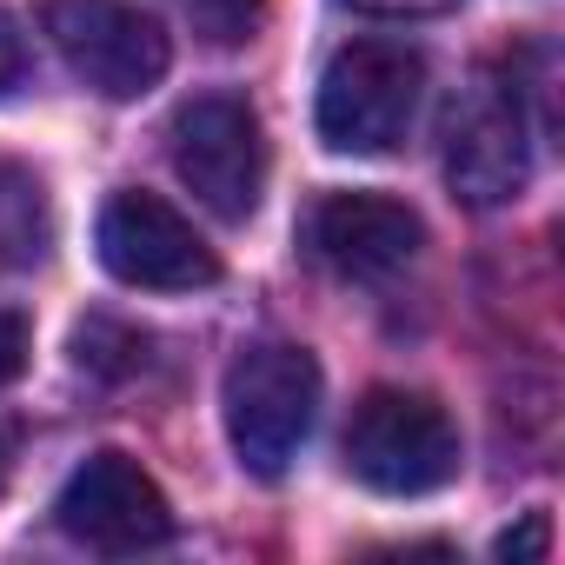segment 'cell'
<instances>
[{
  "label": "cell",
  "instance_id": "cell-13",
  "mask_svg": "<svg viewBox=\"0 0 565 565\" xmlns=\"http://www.w3.org/2000/svg\"><path fill=\"white\" fill-rule=\"evenodd\" d=\"M21 81H28V41H21V28L8 14H0V100H8Z\"/></svg>",
  "mask_w": 565,
  "mask_h": 565
},
{
  "label": "cell",
  "instance_id": "cell-2",
  "mask_svg": "<svg viewBox=\"0 0 565 565\" xmlns=\"http://www.w3.org/2000/svg\"><path fill=\"white\" fill-rule=\"evenodd\" d=\"M233 459L253 479H279L320 419V360L307 347H246L220 386Z\"/></svg>",
  "mask_w": 565,
  "mask_h": 565
},
{
  "label": "cell",
  "instance_id": "cell-11",
  "mask_svg": "<svg viewBox=\"0 0 565 565\" xmlns=\"http://www.w3.org/2000/svg\"><path fill=\"white\" fill-rule=\"evenodd\" d=\"M180 14L193 21V34H206L213 47H233L259 28L266 14V0H180Z\"/></svg>",
  "mask_w": 565,
  "mask_h": 565
},
{
  "label": "cell",
  "instance_id": "cell-1",
  "mask_svg": "<svg viewBox=\"0 0 565 565\" xmlns=\"http://www.w3.org/2000/svg\"><path fill=\"white\" fill-rule=\"evenodd\" d=\"M419 100H426V54L413 41L366 34L327 61L313 127L333 153H393L413 134Z\"/></svg>",
  "mask_w": 565,
  "mask_h": 565
},
{
  "label": "cell",
  "instance_id": "cell-10",
  "mask_svg": "<svg viewBox=\"0 0 565 565\" xmlns=\"http://www.w3.org/2000/svg\"><path fill=\"white\" fill-rule=\"evenodd\" d=\"M47 246H54V200H47V186L28 167L0 160V273L41 266Z\"/></svg>",
  "mask_w": 565,
  "mask_h": 565
},
{
  "label": "cell",
  "instance_id": "cell-8",
  "mask_svg": "<svg viewBox=\"0 0 565 565\" xmlns=\"http://www.w3.org/2000/svg\"><path fill=\"white\" fill-rule=\"evenodd\" d=\"M54 519L74 545L127 558V552H153L173 539V505L153 486V472L127 452H94L74 466V479L54 499Z\"/></svg>",
  "mask_w": 565,
  "mask_h": 565
},
{
  "label": "cell",
  "instance_id": "cell-6",
  "mask_svg": "<svg viewBox=\"0 0 565 565\" xmlns=\"http://www.w3.org/2000/svg\"><path fill=\"white\" fill-rule=\"evenodd\" d=\"M47 41L67 74L100 100H140L167 81L173 47L134 0H47Z\"/></svg>",
  "mask_w": 565,
  "mask_h": 565
},
{
  "label": "cell",
  "instance_id": "cell-12",
  "mask_svg": "<svg viewBox=\"0 0 565 565\" xmlns=\"http://www.w3.org/2000/svg\"><path fill=\"white\" fill-rule=\"evenodd\" d=\"M28 353H34V333H28V320L0 307V386L28 373Z\"/></svg>",
  "mask_w": 565,
  "mask_h": 565
},
{
  "label": "cell",
  "instance_id": "cell-9",
  "mask_svg": "<svg viewBox=\"0 0 565 565\" xmlns=\"http://www.w3.org/2000/svg\"><path fill=\"white\" fill-rule=\"evenodd\" d=\"M426 246V220L393 193H327L307 213V253L340 279H386L413 266Z\"/></svg>",
  "mask_w": 565,
  "mask_h": 565
},
{
  "label": "cell",
  "instance_id": "cell-3",
  "mask_svg": "<svg viewBox=\"0 0 565 565\" xmlns=\"http://www.w3.org/2000/svg\"><path fill=\"white\" fill-rule=\"evenodd\" d=\"M347 472L366 492L426 499V492H439V486L459 479V426L446 419L439 399L406 393V386H380V393H366L353 406Z\"/></svg>",
  "mask_w": 565,
  "mask_h": 565
},
{
  "label": "cell",
  "instance_id": "cell-7",
  "mask_svg": "<svg viewBox=\"0 0 565 565\" xmlns=\"http://www.w3.org/2000/svg\"><path fill=\"white\" fill-rule=\"evenodd\" d=\"M94 239H100V266L120 279V287H140V294H200V287L220 279L213 246L160 193H134V186L114 193L100 206Z\"/></svg>",
  "mask_w": 565,
  "mask_h": 565
},
{
  "label": "cell",
  "instance_id": "cell-5",
  "mask_svg": "<svg viewBox=\"0 0 565 565\" xmlns=\"http://www.w3.org/2000/svg\"><path fill=\"white\" fill-rule=\"evenodd\" d=\"M446 180L479 213L525 193V180H532V114H525V87L505 67L472 74V87L452 100Z\"/></svg>",
  "mask_w": 565,
  "mask_h": 565
},
{
  "label": "cell",
  "instance_id": "cell-16",
  "mask_svg": "<svg viewBox=\"0 0 565 565\" xmlns=\"http://www.w3.org/2000/svg\"><path fill=\"white\" fill-rule=\"evenodd\" d=\"M0 486H8V446H0Z\"/></svg>",
  "mask_w": 565,
  "mask_h": 565
},
{
  "label": "cell",
  "instance_id": "cell-15",
  "mask_svg": "<svg viewBox=\"0 0 565 565\" xmlns=\"http://www.w3.org/2000/svg\"><path fill=\"white\" fill-rule=\"evenodd\" d=\"M360 8H380V14H439L452 0H360Z\"/></svg>",
  "mask_w": 565,
  "mask_h": 565
},
{
  "label": "cell",
  "instance_id": "cell-4",
  "mask_svg": "<svg viewBox=\"0 0 565 565\" xmlns=\"http://www.w3.org/2000/svg\"><path fill=\"white\" fill-rule=\"evenodd\" d=\"M167 153L180 186L226 226L259 213L266 193V127L253 114V100L239 94H200L173 114L167 127Z\"/></svg>",
  "mask_w": 565,
  "mask_h": 565
},
{
  "label": "cell",
  "instance_id": "cell-14",
  "mask_svg": "<svg viewBox=\"0 0 565 565\" xmlns=\"http://www.w3.org/2000/svg\"><path fill=\"white\" fill-rule=\"evenodd\" d=\"M532 552H545V519L539 512L525 519V532H505L499 539V558H532Z\"/></svg>",
  "mask_w": 565,
  "mask_h": 565
}]
</instances>
